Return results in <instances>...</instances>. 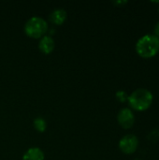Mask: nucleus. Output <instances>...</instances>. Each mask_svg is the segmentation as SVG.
I'll return each instance as SVG.
<instances>
[{
  "label": "nucleus",
  "instance_id": "9b49d317",
  "mask_svg": "<svg viewBox=\"0 0 159 160\" xmlns=\"http://www.w3.org/2000/svg\"><path fill=\"white\" fill-rule=\"evenodd\" d=\"M154 33H155V36L159 38V22L155 25V29H154Z\"/></svg>",
  "mask_w": 159,
  "mask_h": 160
},
{
  "label": "nucleus",
  "instance_id": "9d476101",
  "mask_svg": "<svg viewBox=\"0 0 159 160\" xmlns=\"http://www.w3.org/2000/svg\"><path fill=\"white\" fill-rule=\"evenodd\" d=\"M116 98L120 102H125L126 100H127L128 96L127 95V93L123 90H120L116 93Z\"/></svg>",
  "mask_w": 159,
  "mask_h": 160
},
{
  "label": "nucleus",
  "instance_id": "0eeeda50",
  "mask_svg": "<svg viewBox=\"0 0 159 160\" xmlns=\"http://www.w3.org/2000/svg\"><path fill=\"white\" fill-rule=\"evenodd\" d=\"M44 153L38 147H31L22 156V160H44Z\"/></svg>",
  "mask_w": 159,
  "mask_h": 160
},
{
  "label": "nucleus",
  "instance_id": "39448f33",
  "mask_svg": "<svg viewBox=\"0 0 159 160\" xmlns=\"http://www.w3.org/2000/svg\"><path fill=\"white\" fill-rule=\"evenodd\" d=\"M117 120L119 125L126 129L132 128L135 122V116L132 111L128 108H123L117 115Z\"/></svg>",
  "mask_w": 159,
  "mask_h": 160
},
{
  "label": "nucleus",
  "instance_id": "7ed1b4c3",
  "mask_svg": "<svg viewBox=\"0 0 159 160\" xmlns=\"http://www.w3.org/2000/svg\"><path fill=\"white\" fill-rule=\"evenodd\" d=\"M25 34L33 38H38L45 36L48 31V22L40 16H32L24 24Z\"/></svg>",
  "mask_w": 159,
  "mask_h": 160
},
{
  "label": "nucleus",
  "instance_id": "f8f14e48",
  "mask_svg": "<svg viewBox=\"0 0 159 160\" xmlns=\"http://www.w3.org/2000/svg\"><path fill=\"white\" fill-rule=\"evenodd\" d=\"M127 3V1H117V2H115V4H126Z\"/></svg>",
  "mask_w": 159,
  "mask_h": 160
},
{
  "label": "nucleus",
  "instance_id": "6e6552de",
  "mask_svg": "<svg viewBox=\"0 0 159 160\" xmlns=\"http://www.w3.org/2000/svg\"><path fill=\"white\" fill-rule=\"evenodd\" d=\"M67 11L64 8H58L50 13V21L54 24H62L67 19Z\"/></svg>",
  "mask_w": 159,
  "mask_h": 160
},
{
  "label": "nucleus",
  "instance_id": "f03ea898",
  "mask_svg": "<svg viewBox=\"0 0 159 160\" xmlns=\"http://www.w3.org/2000/svg\"><path fill=\"white\" fill-rule=\"evenodd\" d=\"M128 103L132 109L135 111L142 112L147 110L153 102V95L152 93L143 88H140L135 90L130 96H128Z\"/></svg>",
  "mask_w": 159,
  "mask_h": 160
},
{
  "label": "nucleus",
  "instance_id": "f257e3e1",
  "mask_svg": "<svg viewBox=\"0 0 159 160\" xmlns=\"http://www.w3.org/2000/svg\"><path fill=\"white\" fill-rule=\"evenodd\" d=\"M137 53L143 58L154 57L159 52V38L155 35H145L136 43Z\"/></svg>",
  "mask_w": 159,
  "mask_h": 160
},
{
  "label": "nucleus",
  "instance_id": "423d86ee",
  "mask_svg": "<svg viewBox=\"0 0 159 160\" xmlns=\"http://www.w3.org/2000/svg\"><path fill=\"white\" fill-rule=\"evenodd\" d=\"M54 45H55L54 39L51 36L45 35L40 38L39 43H38V48L43 53L48 54L52 52V51L54 49Z\"/></svg>",
  "mask_w": 159,
  "mask_h": 160
},
{
  "label": "nucleus",
  "instance_id": "1a4fd4ad",
  "mask_svg": "<svg viewBox=\"0 0 159 160\" xmlns=\"http://www.w3.org/2000/svg\"><path fill=\"white\" fill-rule=\"evenodd\" d=\"M34 127H35L36 130H37L38 132H43V131H45V129L47 128V123L44 118L37 117L34 120Z\"/></svg>",
  "mask_w": 159,
  "mask_h": 160
},
{
  "label": "nucleus",
  "instance_id": "20e7f679",
  "mask_svg": "<svg viewBox=\"0 0 159 160\" xmlns=\"http://www.w3.org/2000/svg\"><path fill=\"white\" fill-rule=\"evenodd\" d=\"M138 145H139V140L135 135L132 134H127L124 136L119 142L120 150L127 155L133 154L137 150Z\"/></svg>",
  "mask_w": 159,
  "mask_h": 160
}]
</instances>
